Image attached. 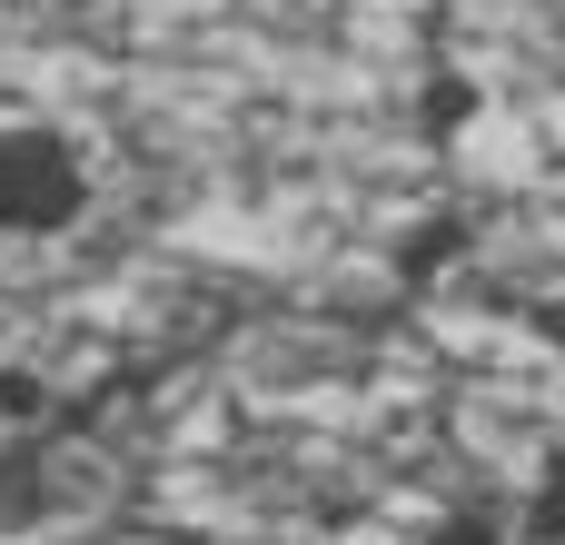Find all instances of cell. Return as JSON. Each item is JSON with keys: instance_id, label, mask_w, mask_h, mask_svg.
<instances>
[{"instance_id": "cell-1", "label": "cell", "mask_w": 565, "mask_h": 545, "mask_svg": "<svg viewBox=\"0 0 565 545\" xmlns=\"http://www.w3.org/2000/svg\"><path fill=\"white\" fill-rule=\"evenodd\" d=\"M89 209V169L50 129H0V228H70Z\"/></svg>"}, {"instance_id": "cell-2", "label": "cell", "mask_w": 565, "mask_h": 545, "mask_svg": "<svg viewBox=\"0 0 565 545\" xmlns=\"http://www.w3.org/2000/svg\"><path fill=\"white\" fill-rule=\"evenodd\" d=\"M526 536L536 545H565V467L536 477V506H526Z\"/></svg>"}, {"instance_id": "cell-3", "label": "cell", "mask_w": 565, "mask_h": 545, "mask_svg": "<svg viewBox=\"0 0 565 545\" xmlns=\"http://www.w3.org/2000/svg\"><path fill=\"white\" fill-rule=\"evenodd\" d=\"M40 407H50V387H40L30 367H0V417H10V427H30Z\"/></svg>"}, {"instance_id": "cell-4", "label": "cell", "mask_w": 565, "mask_h": 545, "mask_svg": "<svg viewBox=\"0 0 565 545\" xmlns=\"http://www.w3.org/2000/svg\"><path fill=\"white\" fill-rule=\"evenodd\" d=\"M536 338H546V348L565 357V298H546V308H536Z\"/></svg>"}, {"instance_id": "cell-5", "label": "cell", "mask_w": 565, "mask_h": 545, "mask_svg": "<svg viewBox=\"0 0 565 545\" xmlns=\"http://www.w3.org/2000/svg\"><path fill=\"white\" fill-rule=\"evenodd\" d=\"M60 10H79V0H60Z\"/></svg>"}]
</instances>
